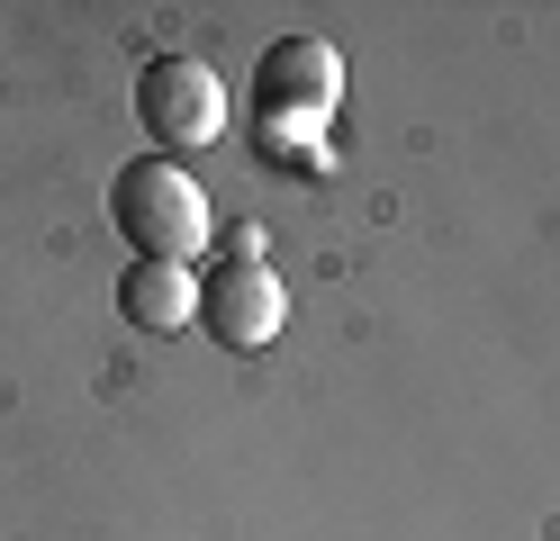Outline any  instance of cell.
I'll use <instances>...</instances> for the list:
<instances>
[{
  "label": "cell",
  "mask_w": 560,
  "mask_h": 541,
  "mask_svg": "<svg viewBox=\"0 0 560 541\" xmlns=\"http://www.w3.org/2000/svg\"><path fill=\"white\" fill-rule=\"evenodd\" d=\"M109 226L127 235L136 262H199L208 244V190L182 163H118L109 180Z\"/></svg>",
  "instance_id": "6da1fadb"
},
{
  "label": "cell",
  "mask_w": 560,
  "mask_h": 541,
  "mask_svg": "<svg viewBox=\"0 0 560 541\" xmlns=\"http://www.w3.org/2000/svg\"><path fill=\"white\" fill-rule=\"evenodd\" d=\"M254 91H262V144L317 163V127L343 99V55L317 46V36H280V46L262 55V72H254Z\"/></svg>",
  "instance_id": "7a4b0ae2"
},
{
  "label": "cell",
  "mask_w": 560,
  "mask_h": 541,
  "mask_svg": "<svg viewBox=\"0 0 560 541\" xmlns=\"http://www.w3.org/2000/svg\"><path fill=\"white\" fill-rule=\"evenodd\" d=\"M136 118L163 154H199V144L226 136V82L199 55H154L136 72Z\"/></svg>",
  "instance_id": "3957f363"
},
{
  "label": "cell",
  "mask_w": 560,
  "mask_h": 541,
  "mask_svg": "<svg viewBox=\"0 0 560 541\" xmlns=\"http://www.w3.org/2000/svg\"><path fill=\"white\" fill-rule=\"evenodd\" d=\"M199 316H208V334L226 352H262L280 325H290V289H280L271 262H218L208 289H199Z\"/></svg>",
  "instance_id": "277c9868"
},
{
  "label": "cell",
  "mask_w": 560,
  "mask_h": 541,
  "mask_svg": "<svg viewBox=\"0 0 560 541\" xmlns=\"http://www.w3.org/2000/svg\"><path fill=\"white\" fill-rule=\"evenodd\" d=\"M118 316L145 325V334H182V325H199V271L190 262H127Z\"/></svg>",
  "instance_id": "5b68a950"
},
{
  "label": "cell",
  "mask_w": 560,
  "mask_h": 541,
  "mask_svg": "<svg viewBox=\"0 0 560 541\" xmlns=\"http://www.w3.org/2000/svg\"><path fill=\"white\" fill-rule=\"evenodd\" d=\"M218 244H226V262H262V226H226Z\"/></svg>",
  "instance_id": "8992f818"
}]
</instances>
